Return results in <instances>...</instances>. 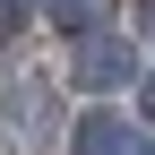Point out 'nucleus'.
<instances>
[{
    "label": "nucleus",
    "instance_id": "obj_1",
    "mask_svg": "<svg viewBox=\"0 0 155 155\" xmlns=\"http://www.w3.org/2000/svg\"><path fill=\"white\" fill-rule=\"evenodd\" d=\"M121 78H138V52L121 35H86L78 43V86H121Z\"/></svg>",
    "mask_w": 155,
    "mask_h": 155
},
{
    "label": "nucleus",
    "instance_id": "obj_2",
    "mask_svg": "<svg viewBox=\"0 0 155 155\" xmlns=\"http://www.w3.org/2000/svg\"><path fill=\"white\" fill-rule=\"evenodd\" d=\"M78 155H138V138H129L112 112H86V121H78Z\"/></svg>",
    "mask_w": 155,
    "mask_h": 155
},
{
    "label": "nucleus",
    "instance_id": "obj_3",
    "mask_svg": "<svg viewBox=\"0 0 155 155\" xmlns=\"http://www.w3.org/2000/svg\"><path fill=\"white\" fill-rule=\"evenodd\" d=\"M95 9H104V0H52V17L78 26V35H95Z\"/></svg>",
    "mask_w": 155,
    "mask_h": 155
},
{
    "label": "nucleus",
    "instance_id": "obj_4",
    "mask_svg": "<svg viewBox=\"0 0 155 155\" xmlns=\"http://www.w3.org/2000/svg\"><path fill=\"white\" fill-rule=\"evenodd\" d=\"M9 35H26V0H0V43Z\"/></svg>",
    "mask_w": 155,
    "mask_h": 155
},
{
    "label": "nucleus",
    "instance_id": "obj_5",
    "mask_svg": "<svg viewBox=\"0 0 155 155\" xmlns=\"http://www.w3.org/2000/svg\"><path fill=\"white\" fill-rule=\"evenodd\" d=\"M147 112H155V78H147Z\"/></svg>",
    "mask_w": 155,
    "mask_h": 155
},
{
    "label": "nucleus",
    "instance_id": "obj_6",
    "mask_svg": "<svg viewBox=\"0 0 155 155\" xmlns=\"http://www.w3.org/2000/svg\"><path fill=\"white\" fill-rule=\"evenodd\" d=\"M147 35H155V0H147Z\"/></svg>",
    "mask_w": 155,
    "mask_h": 155
},
{
    "label": "nucleus",
    "instance_id": "obj_7",
    "mask_svg": "<svg viewBox=\"0 0 155 155\" xmlns=\"http://www.w3.org/2000/svg\"><path fill=\"white\" fill-rule=\"evenodd\" d=\"M138 155H155V147H138Z\"/></svg>",
    "mask_w": 155,
    "mask_h": 155
}]
</instances>
